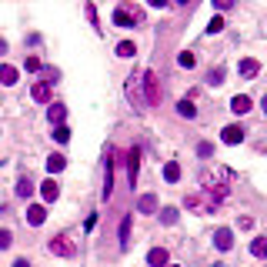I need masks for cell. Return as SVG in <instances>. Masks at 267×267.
I'll return each instance as SVG.
<instances>
[{
  "mask_svg": "<svg viewBox=\"0 0 267 267\" xmlns=\"http://www.w3.org/2000/svg\"><path fill=\"white\" fill-rule=\"evenodd\" d=\"M27 220H30L33 227H41L44 220H47V207H41V204H30V207H27Z\"/></svg>",
  "mask_w": 267,
  "mask_h": 267,
  "instance_id": "obj_7",
  "label": "cell"
},
{
  "mask_svg": "<svg viewBox=\"0 0 267 267\" xmlns=\"http://www.w3.org/2000/svg\"><path fill=\"white\" fill-rule=\"evenodd\" d=\"M207 81H211V84H224V70H211V73H207Z\"/></svg>",
  "mask_w": 267,
  "mask_h": 267,
  "instance_id": "obj_29",
  "label": "cell"
},
{
  "mask_svg": "<svg viewBox=\"0 0 267 267\" xmlns=\"http://www.w3.org/2000/svg\"><path fill=\"white\" fill-rule=\"evenodd\" d=\"M87 17H90V24L97 27V10H94V4H87Z\"/></svg>",
  "mask_w": 267,
  "mask_h": 267,
  "instance_id": "obj_32",
  "label": "cell"
},
{
  "mask_svg": "<svg viewBox=\"0 0 267 267\" xmlns=\"http://www.w3.org/2000/svg\"><path fill=\"white\" fill-rule=\"evenodd\" d=\"M147 264L150 267H167V251H164V247H154V251L147 254Z\"/></svg>",
  "mask_w": 267,
  "mask_h": 267,
  "instance_id": "obj_14",
  "label": "cell"
},
{
  "mask_svg": "<svg viewBox=\"0 0 267 267\" xmlns=\"http://www.w3.org/2000/svg\"><path fill=\"white\" fill-rule=\"evenodd\" d=\"M137 211H140V214H154V211H157V197H154V194H144V197L137 201Z\"/></svg>",
  "mask_w": 267,
  "mask_h": 267,
  "instance_id": "obj_15",
  "label": "cell"
},
{
  "mask_svg": "<svg viewBox=\"0 0 267 267\" xmlns=\"http://www.w3.org/2000/svg\"><path fill=\"white\" fill-rule=\"evenodd\" d=\"M41 194H44V201H47V204H54L57 197H60V187H57L54 177H47V180L41 184Z\"/></svg>",
  "mask_w": 267,
  "mask_h": 267,
  "instance_id": "obj_6",
  "label": "cell"
},
{
  "mask_svg": "<svg viewBox=\"0 0 267 267\" xmlns=\"http://www.w3.org/2000/svg\"><path fill=\"white\" fill-rule=\"evenodd\" d=\"M220 140H224V144H241L244 140V127L241 124H227V127L220 130Z\"/></svg>",
  "mask_w": 267,
  "mask_h": 267,
  "instance_id": "obj_3",
  "label": "cell"
},
{
  "mask_svg": "<svg viewBox=\"0 0 267 267\" xmlns=\"http://www.w3.org/2000/svg\"><path fill=\"white\" fill-rule=\"evenodd\" d=\"M224 30V17H211V24H207V33H220Z\"/></svg>",
  "mask_w": 267,
  "mask_h": 267,
  "instance_id": "obj_27",
  "label": "cell"
},
{
  "mask_svg": "<svg viewBox=\"0 0 267 267\" xmlns=\"http://www.w3.org/2000/svg\"><path fill=\"white\" fill-rule=\"evenodd\" d=\"M144 90H147V104H150V107L161 104V84H157V73L154 70L144 73Z\"/></svg>",
  "mask_w": 267,
  "mask_h": 267,
  "instance_id": "obj_2",
  "label": "cell"
},
{
  "mask_svg": "<svg viewBox=\"0 0 267 267\" xmlns=\"http://www.w3.org/2000/svg\"><path fill=\"white\" fill-rule=\"evenodd\" d=\"M130 244V217H124V224H121V247H127Z\"/></svg>",
  "mask_w": 267,
  "mask_h": 267,
  "instance_id": "obj_26",
  "label": "cell"
},
{
  "mask_svg": "<svg viewBox=\"0 0 267 267\" xmlns=\"http://www.w3.org/2000/svg\"><path fill=\"white\" fill-rule=\"evenodd\" d=\"M0 54H7V44H4V41H0Z\"/></svg>",
  "mask_w": 267,
  "mask_h": 267,
  "instance_id": "obj_35",
  "label": "cell"
},
{
  "mask_svg": "<svg viewBox=\"0 0 267 267\" xmlns=\"http://www.w3.org/2000/svg\"><path fill=\"white\" fill-rule=\"evenodd\" d=\"M64 167H67L64 154H50V157H47V170H50V174H60Z\"/></svg>",
  "mask_w": 267,
  "mask_h": 267,
  "instance_id": "obj_17",
  "label": "cell"
},
{
  "mask_svg": "<svg viewBox=\"0 0 267 267\" xmlns=\"http://www.w3.org/2000/svg\"><path fill=\"white\" fill-rule=\"evenodd\" d=\"M137 170H140V150L134 147V150L127 154V177H130V184L137 180Z\"/></svg>",
  "mask_w": 267,
  "mask_h": 267,
  "instance_id": "obj_9",
  "label": "cell"
},
{
  "mask_svg": "<svg viewBox=\"0 0 267 267\" xmlns=\"http://www.w3.org/2000/svg\"><path fill=\"white\" fill-rule=\"evenodd\" d=\"M113 190V154L107 150V161H104V197H110Z\"/></svg>",
  "mask_w": 267,
  "mask_h": 267,
  "instance_id": "obj_4",
  "label": "cell"
},
{
  "mask_svg": "<svg viewBox=\"0 0 267 267\" xmlns=\"http://www.w3.org/2000/svg\"><path fill=\"white\" fill-rule=\"evenodd\" d=\"M10 241H14V237H10V231H0V251H7Z\"/></svg>",
  "mask_w": 267,
  "mask_h": 267,
  "instance_id": "obj_28",
  "label": "cell"
},
{
  "mask_svg": "<svg viewBox=\"0 0 267 267\" xmlns=\"http://www.w3.org/2000/svg\"><path fill=\"white\" fill-rule=\"evenodd\" d=\"M214 244H217V251H231V247H234V234H231L227 227H220L217 234H214Z\"/></svg>",
  "mask_w": 267,
  "mask_h": 267,
  "instance_id": "obj_8",
  "label": "cell"
},
{
  "mask_svg": "<svg viewBox=\"0 0 267 267\" xmlns=\"http://www.w3.org/2000/svg\"><path fill=\"white\" fill-rule=\"evenodd\" d=\"M150 7H167V0H147Z\"/></svg>",
  "mask_w": 267,
  "mask_h": 267,
  "instance_id": "obj_33",
  "label": "cell"
},
{
  "mask_svg": "<svg viewBox=\"0 0 267 267\" xmlns=\"http://www.w3.org/2000/svg\"><path fill=\"white\" fill-rule=\"evenodd\" d=\"M64 117H67V107H64V104H50V110H47V121L54 124V127H60V124H64Z\"/></svg>",
  "mask_w": 267,
  "mask_h": 267,
  "instance_id": "obj_13",
  "label": "cell"
},
{
  "mask_svg": "<svg viewBox=\"0 0 267 267\" xmlns=\"http://www.w3.org/2000/svg\"><path fill=\"white\" fill-rule=\"evenodd\" d=\"M50 251H54L57 257H73V254H77V244H73L67 234H60V237H54V241H50Z\"/></svg>",
  "mask_w": 267,
  "mask_h": 267,
  "instance_id": "obj_1",
  "label": "cell"
},
{
  "mask_svg": "<svg viewBox=\"0 0 267 267\" xmlns=\"http://www.w3.org/2000/svg\"><path fill=\"white\" fill-rule=\"evenodd\" d=\"M231 110H234V113H247V110H251V97H244V94H237V97L231 100Z\"/></svg>",
  "mask_w": 267,
  "mask_h": 267,
  "instance_id": "obj_16",
  "label": "cell"
},
{
  "mask_svg": "<svg viewBox=\"0 0 267 267\" xmlns=\"http://www.w3.org/2000/svg\"><path fill=\"white\" fill-rule=\"evenodd\" d=\"M161 220H164V224H177V207H164Z\"/></svg>",
  "mask_w": 267,
  "mask_h": 267,
  "instance_id": "obj_24",
  "label": "cell"
},
{
  "mask_svg": "<svg viewBox=\"0 0 267 267\" xmlns=\"http://www.w3.org/2000/svg\"><path fill=\"white\" fill-rule=\"evenodd\" d=\"M14 267H30V264H27V260H14Z\"/></svg>",
  "mask_w": 267,
  "mask_h": 267,
  "instance_id": "obj_34",
  "label": "cell"
},
{
  "mask_svg": "<svg viewBox=\"0 0 267 267\" xmlns=\"http://www.w3.org/2000/svg\"><path fill=\"white\" fill-rule=\"evenodd\" d=\"M177 64H180V67H187V70H190V67H194L197 60H194V54H190V50H184V54H177Z\"/></svg>",
  "mask_w": 267,
  "mask_h": 267,
  "instance_id": "obj_25",
  "label": "cell"
},
{
  "mask_svg": "<svg viewBox=\"0 0 267 267\" xmlns=\"http://www.w3.org/2000/svg\"><path fill=\"white\" fill-rule=\"evenodd\" d=\"M30 97L37 100V104H50V84H47V81H44V84H33Z\"/></svg>",
  "mask_w": 267,
  "mask_h": 267,
  "instance_id": "obj_12",
  "label": "cell"
},
{
  "mask_svg": "<svg viewBox=\"0 0 267 267\" xmlns=\"http://www.w3.org/2000/svg\"><path fill=\"white\" fill-rule=\"evenodd\" d=\"M177 4H184V7H187V4H190V0H177Z\"/></svg>",
  "mask_w": 267,
  "mask_h": 267,
  "instance_id": "obj_37",
  "label": "cell"
},
{
  "mask_svg": "<svg viewBox=\"0 0 267 267\" xmlns=\"http://www.w3.org/2000/svg\"><path fill=\"white\" fill-rule=\"evenodd\" d=\"M237 70H241V77H247V81H251V77H257L260 64H257V60H254V57H244V60H241V67H237Z\"/></svg>",
  "mask_w": 267,
  "mask_h": 267,
  "instance_id": "obj_10",
  "label": "cell"
},
{
  "mask_svg": "<svg viewBox=\"0 0 267 267\" xmlns=\"http://www.w3.org/2000/svg\"><path fill=\"white\" fill-rule=\"evenodd\" d=\"M177 113H180V117H187V121H190V117H194V113H197V107L190 104V100H180V104H177Z\"/></svg>",
  "mask_w": 267,
  "mask_h": 267,
  "instance_id": "obj_21",
  "label": "cell"
},
{
  "mask_svg": "<svg viewBox=\"0 0 267 267\" xmlns=\"http://www.w3.org/2000/svg\"><path fill=\"white\" fill-rule=\"evenodd\" d=\"M164 180H167V184H177V180H180V164L170 161L167 167H164Z\"/></svg>",
  "mask_w": 267,
  "mask_h": 267,
  "instance_id": "obj_18",
  "label": "cell"
},
{
  "mask_svg": "<svg viewBox=\"0 0 267 267\" xmlns=\"http://www.w3.org/2000/svg\"><path fill=\"white\" fill-rule=\"evenodd\" d=\"M170 267H177V264H170Z\"/></svg>",
  "mask_w": 267,
  "mask_h": 267,
  "instance_id": "obj_38",
  "label": "cell"
},
{
  "mask_svg": "<svg viewBox=\"0 0 267 267\" xmlns=\"http://www.w3.org/2000/svg\"><path fill=\"white\" fill-rule=\"evenodd\" d=\"M30 194H33V180L20 177V180H17V197H30Z\"/></svg>",
  "mask_w": 267,
  "mask_h": 267,
  "instance_id": "obj_19",
  "label": "cell"
},
{
  "mask_svg": "<svg viewBox=\"0 0 267 267\" xmlns=\"http://www.w3.org/2000/svg\"><path fill=\"white\" fill-rule=\"evenodd\" d=\"M27 70H41V60L37 57H27Z\"/></svg>",
  "mask_w": 267,
  "mask_h": 267,
  "instance_id": "obj_30",
  "label": "cell"
},
{
  "mask_svg": "<svg viewBox=\"0 0 267 267\" xmlns=\"http://www.w3.org/2000/svg\"><path fill=\"white\" fill-rule=\"evenodd\" d=\"M260 107H264V113H267V97H264V100H260Z\"/></svg>",
  "mask_w": 267,
  "mask_h": 267,
  "instance_id": "obj_36",
  "label": "cell"
},
{
  "mask_svg": "<svg viewBox=\"0 0 267 267\" xmlns=\"http://www.w3.org/2000/svg\"><path fill=\"white\" fill-rule=\"evenodd\" d=\"M251 254L254 257H267V237H257V241L251 244Z\"/></svg>",
  "mask_w": 267,
  "mask_h": 267,
  "instance_id": "obj_20",
  "label": "cell"
},
{
  "mask_svg": "<svg viewBox=\"0 0 267 267\" xmlns=\"http://www.w3.org/2000/svg\"><path fill=\"white\" fill-rule=\"evenodd\" d=\"M134 54H137V47H134L130 41H121V44H117V57H134Z\"/></svg>",
  "mask_w": 267,
  "mask_h": 267,
  "instance_id": "obj_22",
  "label": "cell"
},
{
  "mask_svg": "<svg viewBox=\"0 0 267 267\" xmlns=\"http://www.w3.org/2000/svg\"><path fill=\"white\" fill-rule=\"evenodd\" d=\"M137 20H140V14H130V10H113V24H117V27H134V24H137Z\"/></svg>",
  "mask_w": 267,
  "mask_h": 267,
  "instance_id": "obj_5",
  "label": "cell"
},
{
  "mask_svg": "<svg viewBox=\"0 0 267 267\" xmlns=\"http://www.w3.org/2000/svg\"><path fill=\"white\" fill-rule=\"evenodd\" d=\"M214 7H217V10H227V7H234V0H214Z\"/></svg>",
  "mask_w": 267,
  "mask_h": 267,
  "instance_id": "obj_31",
  "label": "cell"
},
{
  "mask_svg": "<svg viewBox=\"0 0 267 267\" xmlns=\"http://www.w3.org/2000/svg\"><path fill=\"white\" fill-rule=\"evenodd\" d=\"M54 140H57V144H67V140H70V130H67L64 124H60V127H54Z\"/></svg>",
  "mask_w": 267,
  "mask_h": 267,
  "instance_id": "obj_23",
  "label": "cell"
},
{
  "mask_svg": "<svg viewBox=\"0 0 267 267\" xmlns=\"http://www.w3.org/2000/svg\"><path fill=\"white\" fill-rule=\"evenodd\" d=\"M17 77H20V73H17V67L0 64V84H4V87H14V84H17Z\"/></svg>",
  "mask_w": 267,
  "mask_h": 267,
  "instance_id": "obj_11",
  "label": "cell"
}]
</instances>
